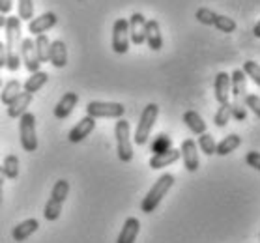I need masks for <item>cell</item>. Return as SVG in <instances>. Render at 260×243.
<instances>
[{
    "instance_id": "cell-40",
    "label": "cell",
    "mask_w": 260,
    "mask_h": 243,
    "mask_svg": "<svg viewBox=\"0 0 260 243\" xmlns=\"http://www.w3.org/2000/svg\"><path fill=\"white\" fill-rule=\"evenodd\" d=\"M8 64V56H6V45L0 42V70L6 67Z\"/></svg>"
},
{
    "instance_id": "cell-9",
    "label": "cell",
    "mask_w": 260,
    "mask_h": 243,
    "mask_svg": "<svg viewBox=\"0 0 260 243\" xmlns=\"http://www.w3.org/2000/svg\"><path fill=\"white\" fill-rule=\"evenodd\" d=\"M180 155L183 159V166L187 172H197L201 166V159H199V146L193 138H185L180 148Z\"/></svg>"
},
{
    "instance_id": "cell-34",
    "label": "cell",
    "mask_w": 260,
    "mask_h": 243,
    "mask_svg": "<svg viewBox=\"0 0 260 243\" xmlns=\"http://www.w3.org/2000/svg\"><path fill=\"white\" fill-rule=\"evenodd\" d=\"M242 72L245 73L249 79H253L256 86H260V64H256V62H253V60H245Z\"/></svg>"
},
{
    "instance_id": "cell-43",
    "label": "cell",
    "mask_w": 260,
    "mask_h": 243,
    "mask_svg": "<svg viewBox=\"0 0 260 243\" xmlns=\"http://www.w3.org/2000/svg\"><path fill=\"white\" fill-rule=\"evenodd\" d=\"M2 196H4V193H2V187H0V206H2Z\"/></svg>"
},
{
    "instance_id": "cell-26",
    "label": "cell",
    "mask_w": 260,
    "mask_h": 243,
    "mask_svg": "<svg viewBox=\"0 0 260 243\" xmlns=\"http://www.w3.org/2000/svg\"><path fill=\"white\" fill-rule=\"evenodd\" d=\"M21 94V83L19 81H15V79H12V81H8L4 86H2V92H0V101L4 103V105H10L17 95Z\"/></svg>"
},
{
    "instance_id": "cell-20",
    "label": "cell",
    "mask_w": 260,
    "mask_h": 243,
    "mask_svg": "<svg viewBox=\"0 0 260 243\" xmlns=\"http://www.w3.org/2000/svg\"><path fill=\"white\" fill-rule=\"evenodd\" d=\"M49 62L54 65V67H66L68 64V49H66V43L62 40H56V42H51V47H49Z\"/></svg>"
},
{
    "instance_id": "cell-11",
    "label": "cell",
    "mask_w": 260,
    "mask_h": 243,
    "mask_svg": "<svg viewBox=\"0 0 260 243\" xmlns=\"http://www.w3.org/2000/svg\"><path fill=\"white\" fill-rule=\"evenodd\" d=\"M21 60H23L24 67H26L30 73L40 72L42 62H40V58H38V53H36L34 40H30V38L23 40V43H21Z\"/></svg>"
},
{
    "instance_id": "cell-5",
    "label": "cell",
    "mask_w": 260,
    "mask_h": 243,
    "mask_svg": "<svg viewBox=\"0 0 260 243\" xmlns=\"http://www.w3.org/2000/svg\"><path fill=\"white\" fill-rule=\"evenodd\" d=\"M195 17L199 23L208 24V26H215V28L221 30V32H225V34H232L238 26L234 19L226 17V15H221V13L213 12L210 8H199L195 13Z\"/></svg>"
},
{
    "instance_id": "cell-22",
    "label": "cell",
    "mask_w": 260,
    "mask_h": 243,
    "mask_svg": "<svg viewBox=\"0 0 260 243\" xmlns=\"http://www.w3.org/2000/svg\"><path fill=\"white\" fill-rule=\"evenodd\" d=\"M38 228H40V221L32 217V219H26V221H23V223H19V225L13 228L12 236H13V239H15V243H21V241H24V239H28Z\"/></svg>"
},
{
    "instance_id": "cell-1",
    "label": "cell",
    "mask_w": 260,
    "mask_h": 243,
    "mask_svg": "<svg viewBox=\"0 0 260 243\" xmlns=\"http://www.w3.org/2000/svg\"><path fill=\"white\" fill-rule=\"evenodd\" d=\"M6 56H8V64L6 67L10 72H17L21 67V43H23V38H21V19L12 15V17L6 19Z\"/></svg>"
},
{
    "instance_id": "cell-25",
    "label": "cell",
    "mask_w": 260,
    "mask_h": 243,
    "mask_svg": "<svg viewBox=\"0 0 260 243\" xmlns=\"http://www.w3.org/2000/svg\"><path fill=\"white\" fill-rule=\"evenodd\" d=\"M240 144H242V138L240 135L236 133H232V135H226L223 141L219 144H215V155H229L232 154L234 150L240 148Z\"/></svg>"
},
{
    "instance_id": "cell-31",
    "label": "cell",
    "mask_w": 260,
    "mask_h": 243,
    "mask_svg": "<svg viewBox=\"0 0 260 243\" xmlns=\"http://www.w3.org/2000/svg\"><path fill=\"white\" fill-rule=\"evenodd\" d=\"M17 10H19V15L17 17L21 21H32L34 19V0H17Z\"/></svg>"
},
{
    "instance_id": "cell-44",
    "label": "cell",
    "mask_w": 260,
    "mask_h": 243,
    "mask_svg": "<svg viewBox=\"0 0 260 243\" xmlns=\"http://www.w3.org/2000/svg\"><path fill=\"white\" fill-rule=\"evenodd\" d=\"M0 86H2V81H0Z\"/></svg>"
},
{
    "instance_id": "cell-4",
    "label": "cell",
    "mask_w": 260,
    "mask_h": 243,
    "mask_svg": "<svg viewBox=\"0 0 260 243\" xmlns=\"http://www.w3.org/2000/svg\"><path fill=\"white\" fill-rule=\"evenodd\" d=\"M114 136H116V152L122 163H131L133 159V144H131V127L129 122L120 118L114 124Z\"/></svg>"
},
{
    "instance_id": "cell-14",
    "label": "cell",
    "mask_w": 260,
    "mask_h": 243,
    "mask_svg": "<svg viewBox=\"0 0 260 243\" xmlns=\"http://www.w3.org/2000/svg\"><path fill=\"white\" fill-rule=\"evenodd\" d=\"M94 129H95V120L90 118V116H84V118L79 120L77 124H75V127L70 131L68 138H70V143L77 144V143H81V141H84Z\"/></svg>"
},
{
    "instance_id": "cell-24",
    "label": "cell",
    "mask_w": 260,
    "mask_h": 243,
    "mask_svg": "<svg viewBox=\"0 0 260 243\" xmlns=\"http://www.w3.org/2000/svg\"><path fill=\"white\" fill-rule=\"evenodd\" d=\"M183 124L187 125V129L195 135L206 133V122L202 120V116L197 111H185L183 113Z\"/></svg>"
},
{
    "instance_id": "cell-7",
    "label": "cell",
    "mask_w": 260,
    "mask_h": 243,
    "mask_svg": "<svg viewBox=\"0 0 260 243\" xmlns=\"http://www.w3.org/2000/svg\"><path fill=\"white\" fill-rule=\"evenodd\" d=\"M125 107L122 103L114 101H88L86 103V116L90 118H116L120 120L124 116Z\"/></svg>"
},
{
    "instance_id": "cell-23",
    "label": "cell",
    "mask_w": 260,
    "mask_h": 243,
    "mask_svg": "<svg viewBox=\"0 0 260 243\" xmlns=\"http://www.w3.org/2000/svg\"><path fill=\"white\" fill-rule=\"evenodd\" d=\"M47 81H49V73L40 70V72H36V73H30V77L24 81L23 88H24V92H26V94L34 95L36 92H40V90L47 84Z\"/></svg>"
},
{
    "instance_id": "cell-6",
    "label": "cell",
    "mask_w": 260,
    "mask_h": 243,
    "mask_svg": "<svg viewBox=\"0 0 260 243\" xmlns=\"http://www.w3.org/2000/svg\"><path fill=\"white\" fill-rule=\"evenodd\" d=\"M19 138L24 152H36L38 150V133H36V116L32 113H26L19 118Z\"/></svg>"
},
{
    "instance_id": "cell-16",
    "label": "cell",
    "mask_w": 260,
    "mask_h": 243,
    "mask_svg": "<svg viewBox=\"0 0 260 243\" xmlns=\"http://www.w3.org/2000/svg\"><path fill=\"white\" fill-rule=\"evenodd\" d=\"M182 155H180V150L176 148H169L165 152H161V154H154L148 161V165L150 168H154V170H159V168H165V166L172 165V163H176Z\"/></svg>"
},
{
    "instance_id": "cell-33",
    "label": "cell",
    "mask_w": 260,
    "mask_h": 243,
    "mask_svg": "<svg viewBox=\"0 0 260 243\" xmlns=\"http://www.w3.org/2000/svg\"><path fill=\"white\" fill-rule=\"evenodd\" d=\"M199 146H201L202 154L215 155V138H213L210 133H202V135H199Z\"/></svg>"
},
{
    "instance_id": "cell-27",
    "label": "cell",
    "mask_w": 260,
    "mask_h": 243,
    "mask_svg": "<svg viewBox=\"0 0 260 243\" xmlns=\"http://www.w3.org/2000/svg\"><path fill=\"white\" fill-rule=\"evenodd\" d=\"M2 170H4V176L6 180H15L19 176V159L15 154H8L4 157V163H2Z\"/></svg>"
},
{
    "instance_id": "cell-32",
    "label": "cell",
    "mask_w": 260,
    "mask_h": 243,
    "mask_svg": "<svg viewBox=\"0 0 260 243\" xmlns=\"http://www.w3.org/2000/svg\"><path fill=\"white\" fill-rule=\"evenodd\" d=\"M60 214H62V204L53 200V198H49L45 207H43V217L47 221H56L60 217Z\"/></svg>"
},
{
    "instance_id": "cell-10",
    "label": "cell",
    "mask_w": 260,
    "mask_h": 243,
    "mask_svg": "<svg viewBox=\"0 0 260 243\" xmlns=\"http://www.w3.org/2000/svg\"><path fill=\"white\" fill-rule=\"evenodd\" d=\"M127 24H129V42L133 45H142L146 42V17L142 13H133L127 19Z\"/></svg>"
},
{
    "instance_id": "cell-8",
    "label": "cell",
    "mask_w": 260,
    "mask_h": 243,
    "mask_svg": "<svg viewBox=\"0 0 260 243\" xmlns=\"http://www.w3.org/2000/svg\"><path fill=\"white\" fill-rule=\"evenodd\" d=\"M129 43L127 19H116L113 24V51L116 54H125L129 51Z\"/></svg>"
},
{
    "instance_id": "cell-18",
    "label": "cell",
    "mask_w": 260,
    "mask_h": 243,
    "mask_svg": "<svg viewBox=\"0 0 260 243\" xmlns=\"http://www.w3.org/2000/svg\"><path fill=\"white\" fill-rule=\"evenodd\" d=\"M152 51L163 49V36H161V26L155 19H146V42Z\"/></svg>"
},
{
    "instance_id": "cell-15",
    "label": "cell",
    "mask_w": 260,
    "mask_h": 243,
    "mask_svg": "<svg viewBox=\"0 0 260 243\" xmlns=\"http://www.w3.org/2000/svg\"><path fill=\"white\" fill-rule=\"evenodd\" d=\"M77 103H79V95L75 94V92H66V94L60 97L58 103L54 105V116L58 120H66L73 113V109L77 107Z\"/></svg>"
},
{
    "instance_id": "cell-13",
    "label": "cell",
    "mask_w": 260,
    "mask_h": 243,
    "mask_svg": "<svg viewBox=\"0 0 260 243\" xmlns=\"http://www.w3.org/2000/svg\"><path fill=\"white\" fill-rule=\"evenodd\" d=\"M213 95L219 105L229 103L231 97V75L225 72H219L215 75V83H213Z\"/></svg>"
},
{
    "instance_id": "cell-42",
    "label": "cell",
    "mask_w": 260,
    "mask_h": 243,
    "mask_svg": "<svg viewBox=\"0 0 260 243\" xmlns=\"http://www.w3.org/2000/svg\"><path fill=\"white\" fill-rule=\"evenodd\" d=\"M6 19L8 17H4V15L0 13V28H4V26H6Z\"/></svg>"
},
{
    "instance_id": "cell-41",
    "label": "cell",
    "mask_w": 260,
    "mask_h": 243,
    "mask_svg": "<svg viewBox=\"0 0 260 243\" xmlns=\"http://www.w3.org/2000/svg\"><path fill=\"white\" fill-rule=\"evenodd\" d=\"M253 34H254V36H256V38H260V21H258V23H256V24H254Z\"/></svg>"
},
{
    "instance_id": "cell-2",
    "label": "cell",
    "mask_w": 260,
    "mask_h": 243,
    "mask_svg": "<svg viewBox=\"0 0 260 243\" xmlns=\"http://www.w3.org/2000/svg\"><path fill=\"white\" fill-rule=\"evenodd\" d=\"M174 182H176V178H174L172 174H169V172H167V174H161L159 178H157V182L150 187L146 196L142 198V202H141L142 214H154L155 210H157V206L161 204V200L165 198V195L171 191L172 185H174Z\"/></svg>"
},
{
    "instance_id": "cell-3",
    "label": "cell",
    "mask_w": 260,
    "mask_h": 243,
    "mask_svg": "<svg viewBox=\"0 0 260 243\" xmlns=\"http://www.w3.org/2000/svg\"><path fill=\"white\" fill-rule=\"evenodd\" d=\"M157 116H159V107L155 103H148L146 107H144V111L141 113V118H139V124H137V129H135L137 146H144L148 143Z\"/></svg>"
},
{
    "instance_id": "cell-30",
    "label": "cell",
    "mask_w": 260,
    "mask_h": 243,
    "mask_svg": "<svg viewBox=\"0 0 260 243\" xmlns=\"http://www.w3.org/2000/svg\"><path fill=\"white\" fill-rule=\"evenodd\" d=\"M231 118V101H229L225 105H219V109L215 111V116H213V124L217 127H225Z\"/></svg>"
},
{
    "instance_id": "cell-35",
    "label": "cell",
    "mask_w": 260,
    "mask_h": 243,
    "mask_svg": "<svg viewBox=\"0 0 260 243\" xmlns=\"http://www.w3.org/2000/svg\"><path fill=\"white\" fill-rule=\"evenodd\" d=\"M231 116L238 122H243L247 118V109H245V103L243 101H232L231 103Z\"/></svg>"
},
{
    "instance_id": "cell-37",
    "label": "cell",
    "mask_w": 260,
    "mask_h": 243,
    "mask_svg": "<svg viewBox=\"0 0 260 243\" xmlns=\"http://www.w3.org/2000/svg\"><path fill=\"white\" fill-rule=\"evenodd\" d=\"M243 103H245V107L253 111L254 116H258V118H260V97H258V95L247 94V95H245V101H243Z\"/></svg>"
},
{
    "instance_id": "cell-39",
    "label": "cell",
    "mask_w": 260,
    "mask_h": 243,
    "mask_svg": "<svg viewBox=\"0 0 260 243\" xmlns=\"http://www.w3.org/2000/svg\"><path fill=\"white\" fill-rule=\"evenodd\" d=\"M12 8H13V0H0V13L2 15L12 12Z\"/></svg>"
},
{
    "instance_id": "cell-17",
    "label": "cell",
    "mask_w": 260,
    "mask_h": 243,
    "mask_svg": "<svg viewBox=\"0 0 260 243\" xmlns=\"http://www.w3.org/2000/svg\"><path fill=\"white\" fill-rule=\"evenodd\" d=\"M231 92L234 101H245V95H247V75L242 70H234L232 72Z\"/></svg>"
},
{
    "instance_id": "cell-36",
    "label": "cell",
    "mask_w": 260,
    "mask_h": 243,
    "mask_svg": "<svg viewBox=\"0 0 260 243\" xmlns=\"http://www.w3.org/2000/svg\"><path fill=\"white\" fill-rule=\"evenodd\" d=\"M171 148V138L167 135H159L157 136V141L152 144V152L154 154H161V152H165V150Z\"/></svg>"
},
{
    "instance_id": "cell-29",
    "label": "cell",
    "mask_w": 260,
    "mask_h": 243,
    "mask_svg": "<svg viewBox=\"0 0 260 243\" xmlns=\"http://www.w3.org/2000/svg\"><path fill=\"white\" fill-rule=\"evenodd\" d=\"M70 195V182L68 180H58L56 184L53 185V191H51V198L60 204H64L66 198Z\"/></svg>"
},
{
    "instance_id": "cell-28",
    "label": "cell",
    "mask_w": 260,
    "mask_h": 243,
    "mask_svg": "<svg viewBox=\"0 0 260 243\" xmlns=\"http://www.w3.org/2000/svg\"><path fill=\"white\" fill-rule=\"evenodd\" d=\"M34 45H36V53H38V58L40 62H49V47H51V42H49L47 34H40V36H36L34 40Z\"/></svg>"
},
{
    "instance_id": "cell-38",
    "label": "cell",
    "mask_w": 260,
    "mask_h": 243,
    "mask_svg": "<svg viewBox=\"0 0 260 243\" xmlns=\"http://www.w3.org/2000/svg\"><path fill=\"white\" fill-rule=\"evenodd\" d=\"M245 163H247L251 168H254V170H260V152H254V150L247 152V154H245Z\"/></svg>"
},
{
    "instance_id": "cell-45",
    "label": "cell",
    "mask_w": 260,
    "mask_h": 243,
    "mask_svg": "<svg viewBox=\"0 0 260 243\" xmlns=\"http://www.w3.org/2000/svg\"><path fill=\"white\" fill-rule=\"evenodd\" d=\"M79 2H84V0H79Z\"/></svg>"
},
{
    "instance_id": "cell-19",
    "label": "cell",
    "mask_w": 260,
    "mask_h": 243,
    "mask_svg": "<svg viewBox=\"0 0 260 243\" xmlns=\"http://www.w3.org/2000/svg\"><path fill=\"white\" fill-rule=\"evenodd\" d=\"M139 232H141V221L137 217H127L116 237V243H135Z\"/></svg>"
},
{
    "instance_id": "cell-12",
    "label": "cell",
    "mask_w": 260,
    "mask_h": 243,
    "mask_svg": "<svg viewBox=\"0 0 260 243\" xmlns=\"http://www.w3.org/2000/svg\"><path fill=\"white\" fill-rule=\"evenodd\" d=\"M58 23V17H56V13L54 12H45L42 13L40 17H34L32 21L28 23V32L30 34H34V36H40V34H45L47 30L54 28Z\"/></svg>"
},
{
    "instance_id": "cell-21",
    "label": "cell",
    "mask_w": 260,
    "mask_h": 243,
    "mask_svg": "<svg viewBox=\"0 0 260 243\" xmlns=\"http://www.w3.org/2000/svg\"><path fill=\"white\" fill-rule=\"evenodd\" d=\"M32 99H34V95L32 94L21 92V94L8 105V116H10V118H21V116L26 113V109L30 107Z\"/></svg>"
}]
</instances>
